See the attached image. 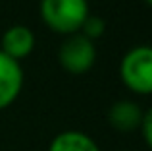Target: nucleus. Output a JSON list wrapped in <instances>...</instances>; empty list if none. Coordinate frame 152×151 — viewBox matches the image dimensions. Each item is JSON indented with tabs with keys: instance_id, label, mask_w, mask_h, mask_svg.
Masks as SVG:
<instances>
[{
	"instance_id": "obj_10",
	"label": "nucleus",
	"mask_w": 152,
	"mask_h": 151,
	"mask_svg": "<svg viewBox=\"0 0 152 151\" xmlns=\"http://www.w3.org/2000/svg\"><path fill=\"white\" fill-rule=\"evenodd\" d=\"M142 2H145V4H150V2H152V0H142Z\"/></svg>"
},
{
	"instance_id": "obj_6",
	"label": "nucleus",
	"mask_w": 152,
	"mask_h": 151,
	"mask_svg": "<svg viewBox=\"0 0 152 151\" xmlns=\"http://www.w3.org/2000/svg\"><path fill=\"white\" fill-rule=\"evenodd\" d=\"M0 53L6 56L14 58V60H21V58L29 56L35 49V33L25 25H12L4 31L2 43H0Z\"/></svg>"
},
{
	"instance_id": "obj_3",
	"label": "nucleus",
	"mask_w": 152,
	"mask_h": 151,
	"mask_svg": "<svg viewBox=\"0 0 152 151\" xmlns=\"http://www.w3.org/2000/svg\"><path fill=\"white\" fill-rule=\"evenodd\" d=\"M58 60H60V66L69 74L79 76V74L89 72L94 66V60H96L94 41L87 39L81 33L67 35L60 45Z\"/></svg>"
},
{
	"instance_id": "obj_2",
	"label": "nucleus",
	"mask_w": 152,
	"mask_h": 151,
	"mask_svg": "<svg viewBox=\"0 0 152 151\" xmlns=\"http://www.w3.org/2000/svg\"><path fill=\"white\" fill-rule=\"evenodd\" d=\"M123 85L137 95H148L152 91V49L148 45L133 47L125 53L119 64Z\"/></svg>"
},
{
	"instance_id": "obj_7",
	"label": "nucleus",
	"mask_w": 152,
	"mask_h": 151,
	"mask_svg": "<svg viewBox=\"0 0 152 151\" xmlns=\"http://www.w3.org/2000/svg\"><path fill=\"white\" fill-rule=\"evenodd\" d=\"M48 151H100V147L89 134L79 130H64L52 138Z\"/></svg>"
},
{
	"instance_id": "obj_8",
	"label": "nucleus",
	"mask_w": 152,
	"mask_h": 151,
	"mask_svg": "<svg viewBox=\"0 0 152 151\" xmlns=\"http://www.w3.org/2000/svg\"><path fill=\"white\" fill-rule=\"evenodd\" d=\"M104 31H106V23H104V19L100 16H94V14H89L87 16V19L83 21L81 29H79V33L85 35L87 39H91V41H94V39L102 37Z\"/></svg>"
},
{
	"instance_id": "obj_5",
	"label": "nucleus",
	"mask_w": 152,
	"mask_h": 151,
	"mask_svg": "<svg viewBox=\"0 0 152 151\" xmlns=\"http://www.w3.org/2000/svg\"><path fill=\"white\" fill-rule=\"evenodd\" d=\"M145 116V109L135 101H115L114 105L108 109V122L115 132H139L141 120Z\"/></svg>"
},
{
	"instance_id": "obj_1",
	"label": "nucleus",
	"mask_w": 152,
	"mask_h": 151,
	"mask_svg": "<svg viewBox=\"0 0 152 151\" xmlns=\"http://www.w3.org/2000/svg\"><path fill=\"white\" fill-rule=\"evenodd\" d=\"M39 12L48 29L66 37L79 33L83 21L91 14L87 0H41Z\"/></svg>"
},
{
	"instance_id": "obj_9",
	"label": "nucleus",
	"mask_w": 152,
	"mask_h": 151,
	"mask_svg": "<svg viewBox=\"0 0 152 151\" xmlns=\"http://www.w3.org/2000/svg\"><path fill=\"white\" fill-rule=\"evenodd\" d=\"M139 132L142 134V140H145L146 147L152 145V110H145V116L141 120V126H139Z\"/></svg>"
},
{
	"instance_id": "obj_4",
	"label": "nucleus",
	"mask_w": 152,
	"mask_h": 151,
	"mask_svg": "<svg viewBox=\"0 0 152 151\" xmlns=\"http://www.w3.org/2000/svg\"><path fill=\"white\" fill-rule=\"evenodd\" d=\"M23 87V70L18 60L0 53V110L14 105Z\"/></svg>"
}]
</instances>
